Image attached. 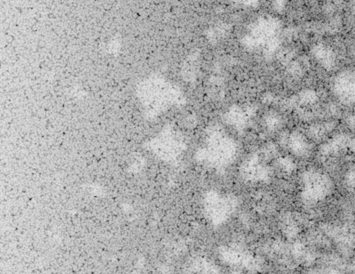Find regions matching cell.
<instances>
[{
    "label": "cell",
    "instance_id": "1",
    "mask_svg": "<svg viewBox=\"0 0 355 274\" xmlns=\"http://www.w3.org/2000/svg\"><path fill=\"white\" fill-rule=\"evenodd\" d=\"M302 182L301 198L307 205H315L325 200L332 194L335 187L328 175L316 170L304 173Z\"/></svg>",
    "mask_w": 355,
    "mask_h": 274
},
{
    "label": "cell",
    "instance_id": "2",
    "mask_svg": "<svg viewBox=\"0 0 355 274\" xmlns=\"http://www.w3.org/2000/svg\"><path fill=\"white\" fill-rule=\"evenodd\" d=\"M334 91L341 100L354 101V75L350 72L341 74L336 79Z\"/></svg>",
    "mask_w": 355,
    "mask_h": 274
},
{
    "label": "cell",
    "instance_id": "3",
    "mask_svg": "<svg viewBox=\"0 0 355 274\" xmlns=\"http://www.w3.org/2000/svg\"><path fill=\"white\" fill-rule=\"evenodd\" d=\"M291 152L299 157L305 156L311 151V145L300 133H292L288 139Z\"/></svg>",
    "mask_w": 355,
    "mask_h": 274
},
{
    "label": "cell",
    "instance_id": "4",
    "mask_svg": "<svg viewBox=\"0 0 355 274\" xmlns=\"http://www.w3.org/2000/svg\"><path fill=\"white\" fill-rule=\"evenodd\" d=\"M313 53L317 59L327 68L332 67L335 62V57L332 51L330 50L324 46H316L313 50Z\"/></svg>",
    "mask_w": 355,
    "mask_h": 274
},
{
    "label": "cell",
    "instance_id": "5",
    "mask_svg": "<svg viewBox=\"0 0 355 274\" xmlns=\"http://www.w3.org/2000/svg\"><path fill=\"white\" fill-rule=\"evenodd\" d=\"M301 95L302 100L305 102L307 101L308 103L315 101L316 99L315 92H313L310 90L306 91L305 92H303Z\"/></svg>",
    "mask_w": 355,
    "mask_h": 274
}]
</instances>
